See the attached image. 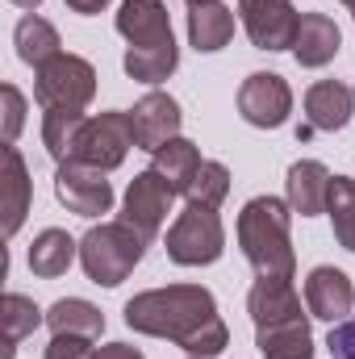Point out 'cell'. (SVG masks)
Here are the masks:
<instances>
[{
  "mask_svg": "<svg viewBox=\"0 0 355 359\" xmlns=\"http://www.w3.org/2000/svg\"><path fill=\"white\" fill-rule=\"evenodd\" d=\"M126 326L134 334L172 339L176 347L201 359H213L230 343V330L217 313V301L201 284H168V288H147V292L130 297Z\"/></svg>",
  "mask_w": 355,
  "mask_h": 359,
  "instance_id": "cell-1",
  "label": "cell"
},
{
  "mask_svg": "<svg viewBox=\"0 0 355 359\" xmlns=\"http://www.w3.org/2000/svg\"><path fill=\"white\" fill-rule=\"evenodd\" d=\"M288 226H293V209L280 196H255V201L243 205V213H239V247H243L247 264L255 268V276L293 280L297 251H293Z\"/></svg>",
  "mask_w": 355,
  "mask_h": 359,
  "instance_id": "cell-2",
  "label": "cell"
},
{
  "mask_svg": "<svg viewBox=\"0 0 355 359\" xmlns=\"http://www.w3.org/2000/svg\"><path fill=\"white\" fill-rule=\"evenodd\" d=\"M147 238L126 226V222H100L80 238V268L92 284L100 288H117L121 280H130V271L142 264L147 255Z\"/></svg>",
  "mask_w": 355,
  "mask_h": 359,
  "instance_id": "cell-3",
  "label": "cell"
},
{
  "mask_svg": "<svg viewBox=\"0 0 355 359\" xmlns=\"http://www.w3.org/2000/svg\"><path fill=\"white\" fill-rule=\"evenodd\" d=\"M226 251V226L217 209L188 205L168 230V259L180 268H209Z\"/></svg>",
  "mask_w": 355,
  "mask_h": 359,
  "instance_id": "cell-4",
  "label": "cell"
},
{
  "mask_svg": "<svg viewBox=\"0 0 355 359\" xmlns=\"http://www.w3.org/2000/svg\"><path fill=\"white\" fill-rule=\"evenodd\" d=\"M96 96V67L80 55H55L34 72V100L42 109H88Z\"/></svg>",
  "mask_w": 355,
  "mask_h": 359,
  "instance_id": "cell-5",
  "label": "cell"
},
{
  "mask_svg": "<svg viewBox=\"0 0 355 359\" xmlns=\"http://www.w3.org/2000/svg\"><path fill=\"white\" fill-rule=\"evenodd\" d=\"M134 142V121L130 113L113 109V113H96L84 121L80 138H76V151H72V163H88V168H100V172H113L126 163Z\"/></svg>",
  "mask_w": 355,
  "mask_h": 359,
  "instance_id": "cell-6",
  "label": "cell"
},
{
  "mask_svg": "<svg viewBox=\"0 0 355 359\" xmlns=\"http://www.w3.org/2000/svg\"><path fill=\"white\" fill-rule=\"evenodd\" d=\"M172 201H176L172 184L159 176L155 168H147V172H138V176L130 180V188H126L121 222L134 226L147 243H155V234L163 230V222H168V213H172Z\"/></svg>",
  "mask_w": 355,
  "mask_h": 359,
  "instance_id": "cell-7",
  "label": "cell"
},
{
  "mask_svg": "<svg viewBox=\"0 0 355 359\" xmlns=\"http://www.w3.org/2000/svg\"><path fill=\"white\" fill-rule=\"evenodd\" d=\"M239 17L255 50H293L301 25L293 0H239Z\"/></svg>",
  "mask_w": 355,
  "mask_h": 359,
  "instance_id": "cell-8",
  "label": "cell"
},
{
  "mask_svg": "<svg viewBox=\"0 0 355 359\" xmlns=\"http://www.w3.org/2000/svg\"><path fill=\"white\" fill-rule=\"evenodd\" d=\"M239 113L255 130H280L293 113V88L276 72H251L239 88Z\"/></svg>",
  "mask_w": 355,
  "mask_h": 359,
  "instance_id": "cell-9",
  "label": "cell"
},
{
  "mask_svg": "<svg viewBox=\"0 0 355 359\" xmlns=\"http://www.w3.org/2000/svg\"><path fill=\"white\" fill-rule=\"evenodd\" d=\"M105 176L109 172L88 168V163H59V172H55V196H59V205H67L80 217L109 213L113 209V184Z\"/></svg>",
  "mask_w": 355,
  "mask_h": 359,
  "instance_id": "cell-10",
  "label": "cell"
},
{
  "mask_svg": "<svg viewBox=\"0 0 355 359\" xmlns=\"http://www.w3.org/2000/svg\"><path fill=\"white\" fill-rule=\"evenodd\" d=\"M305 309H309V318H322L330 326L347 322V313L355 309L351 276L330 268V264H318V268L305 276Z\"/></svg>",
  "mask_w": 355,
  "mask_h": 359,
  "instance_id": "cell-11",
  "label": "cell"
},
{
  "mask_svg": "<svg viewBox=\"0 0 355 359\" xmlns=\"http://www.w3.org/2000/svg\"><path fill=\"white\" fill-rule=\"evenodd\" d=\"M130 121H134V142L138 151H159L168 147L172 138H180V126H184V113L168 92H147L134 109H130Z\"/></svg>",
  "mask_w": 355,
  "mask_h": 359,
  "instance_id": "cell-12",
  "label": "cell"
},
{
  "mask_svg": "<svg viewBox=\"0 0 355 359\" xmlns=\"http://www.w3.org/2000/svg\"><path fill=\"white\" fill-rule=\"evenodd\" d=\"M117 34L130 46H168L172 38V17L163 0H121L117 8Z\"/></svg>",
  "mask_w": 355,
  "mask_h": 359,
  "instance_id": "cell-13",
  "label": "cell"
},
{
  "mask_svg": "<svg viewBox=\"0 0 355 359\" xmlns=\"http://www.w3.org/2000/svg\"><path fill=\"white\" fill-rule=\"evenodd\" d=\"M247 313H251L255 330L293 322V318H305L293 280H272V276H255V284H251V292H247Z\"/></svg>",
  "mask_w": 355,
  "mask_h": 359,
  "instance_id": "cell-14",
  "label": "cell"
},
{
  "mask_svg": "<svg viewBox=\"0 0 355 359\" xmlns=\"http://www.w3.org/2000/svg\"><path fill=\"white\" fill-rule=\"evenodd\" d=\"M330 180L335 176L326 172V163H318V159H297V163L288 168V176H284V201H288V209L301 213V217L326 213Z\"/></svg>",
  "mask_w": 355,
  "mask_h": 359,
  "instance_id": "cell-15",
  "label": "cell"
},
{
  "mask_svg": "<svg viewBox=\"0 0 355 359\" xmlns=\"http://www.w3.org/2000/svg\"><path fill=\"white\" fill-rule=\"evenodd\" d=\"M355 113V92L347 84H339V80H318L314 88L305 92V130L301 134H309V130H322V134H335V130H343L347 121H351Z\"/></svg>",
  "mask_w": 355,
  "mask_h": 359,
  "instance_id": "cell-16",
  "label": "cell"
},
{
  "mask_svg": "<svg viewBox=\"0 0 355 359\" xmlns=\"http://www.w3.org/2000/svg\"><path fill=\"white\" fill-rule=\"evenodd\" d=\"M339 46H343V34L326 13H301L297 42H293V59L301 67H326L339 55Z\"/></svg>",
  "mask_w": 355,
  "mask_h": 359,
  "instance_id": "cell-17",
  "label": "cell"
},
{
  "mask_svg": "<svg viewBox=\"0 0 355 359\" xmlns=\"http://www.w3.org/2000/svg\"><path fill=\"white\" fill-rule=\"evenodd\" d=\"M230 38H234V8H226L222 0L188 4V42H192V50L213 55Z\"/></svg>",
  "mask_w": 355,
  "mask_h": 359,
  "instance_id": "cell-18",
  "label": "cell"
},
{
  "mask_svg": "<svg viewBox=\"0 0 355 359\" xmlns=\"http://www.w3.org/2000/svg\"><path fill=\"white\" fill-rule=\"evenodd\" d=\"M0 188H4V234L13 238L21 230L25 213H29V201H34V180L25 172V159H21L17 147H4V180H0Z\"/></svg>",
  "mask_w": 355,
  "mask_h": 359,
  "instance_id": "cell-19",
  "label": "cell"
},
{
  "mask_svg": "<svg viewBox=\"0 0 355 359\" xmlns=\"http://www.w3.org/2000/svg\"><path fill=\"white\" fill-rule=\"evenodd\" d=\"M76 255H80V243L67 234V230H42L38 238H34V247H29V271L38 276V280H59V276H67V268L76 264Z\"/></svg>",
  "mask_w": 355,
  "mask_h": 359,
  "instance_id": "cell-20",
  "label": "cell"
},
{
  "mask_svg": "<svg viewBox=\"0 0 355 359\" xmlns=\"http://www.w3.org/2000/svg\"><path fill=\"white\" fill-rule=\"evenodd\" d=\"M13 46H17V59L21 63H29L34 72L42 67V63H51L55 55H63L59 46V29L46 21V17H38V13H25L21 21H17V29H13Z\"/></svg>",
  "mask_w": 355,
  "mask_h": 359,
  "instance_id": "cell-21",
  "label": "cell"
},
{
  "mask_svg": "<svg viewBox=\"0 0 355 359\" xmlns=\"http://www.w3.org/2000/svg\"><path fill=\"white\" fill-rule=\"evenodd\" d=\"M255 347L264 359H314V334H309V318H293L280 326L255 330Z\"/></svg>",
  "mask_w": 355,
  "mask_h": 359,
  "instance_id": "cell-22",
  "label": "cell"
},
{
  "mask_svg": "<svg viewBox=\"0 0 355 359\" xmlns=\"http://www.w3.org/2000/svg\"><path fill=\"white\" fill-rule=\"evenodd\" d=\"M46 326L51 334H84V339H100L105 334V313L84 301V297H63L46 309Z\"/></svg>",
  "mask_w": 355,
  "mask_h": 359,
  "instance_id": "cell-23",
  "label": "cell"
},
{
  "mask_svg": "<svg viewBox=\"0 0 355 359\" xmlns=\"http://www.w3.org/2000/svg\"><path fill=\"white\" fill-rule=\"evenodd\" d=\"M201 163H205V159H201V151H196L188 138H172L168 147H159V151L151 155V168L172 184L176 196L188 192V184H192V176L201 172Z\"/></svg>",
  "mask_w": 355,
  "mask_h": 359,
  "instance_id": "cell-24",
  "label": "cell"
},
{
  "mask_svg": "<svg viewBox=\"0 0 355 359\" xmlns=\"http://www.w3.org/2000/svg\"><path fill=\"white\" fill-rule=\"evenodd\" d=\"M121 67L138 84H163L180 67V46L176 42H168V46H126Z\"/></svg>",
  "mask_w": 355,
  "mask_h": 359,
  "instance_id": "cell-25",
  "label": "cell"
},
{
  "mask_svg": "<svg viewBox=\"0 0 355 359\" xmlns=\"http://www.w3.org/2000/svg\"><path fill=\"white\" fill-rule=\"evenodd\" d=\"M84 113L80 109H46L42 113V147L55 163H72V151H76V138L84 130Z\"/></svg>",
  "mask_w": 355,
  "mask_h": 359,
  "instance_id": "cell-26",
  "label": "cell"
},
{
  "mask_svg": "<svg viewBox=\"0 0 355 359\" xmlns=\"http://www.w3.org/2000/svg\"><path fill=\"white\" fill-rule=\"evenodd\" d=\"M326 213H330V222H335V238H339V247L355 255V176H335L330 180Z\"/></svg>",
  "mask_w": 355,
  "mask_h": 359,
  "instance_id": "cell-27",
  "label": "cell"
},
{
  "mask_svg": "<svg viewBox=\"0 0 355 359\" xmlns=\"http://www.w3.org/2000/svg\"><path fill=\"white\" fill-rule=\"evenodd\" d=\"M0 322H4V343H8V355H13V347H17L21 339H29V334L46 322V313H42L29 297L8 292L4 305H0Z\"/></svg>",
  "mask_w": 355,
  "mask_h": 359,
  "instance_id": "cell-28",
  "label": "cell"
},
{
  "mask_svg": "<svg viewBox=\"0 0 355 359\" xmlns=\"http://www.w3.org/2000/svg\"><path fill=\"white\" fill-rule=\"evenodd\" d=\"M188 205H201V209H217L226 196H230V168L226 163H217V159H205L201 163V172L192 176L188 184Z\"/></svg>",
  "mask_w": 355,
  "mask_h": 359,
  "instance_id": "cell-29",
  "label": "cell"
},
{
  "mask_svg": "<svg viewBox=\"0 0 355 359\" xmlns=\"http://www.w3.org/2000/svg\"><path fill=\"white\" fill-rule=\"evenodd\" d=\"M0 100H4V147H13L21 126H25V96L17 92V84H4Z\"/></svg>",
  "mask_w": 355,
  "mask_h": 359,
  "instance_id": "cell-30",
  "label": "cell"
},
{
  "mask_svg": "<svg viewBox=\"0 0 355 359\" xmlns=\"http://www.w3.org/2000/svg\"><path fill=\"white\" fill-rule=\"evenodd\" d=\"M100 347H92V339L84 334H51L46 343V359H96Z\"/></svg>",
  "mask_w": 355,
  "mask_h": 359,
  "instance_id": "cell-31",
  "label": "cell"
},
{
  "mask_svg": "<svg viewBox=\"0 0 355 359\" xmlns=\"http://www.w3.org/2000/svg\"><path fill=\"white\" fill-rule=\"evenodd\" d=\"M326 347H330V359H355V318L339 322V326H330Z\"/></svg>",
  "mask_w": 355,
  "mask_h": 359,
  "instance_id": "cell-32",
  "label": "cell"
},
{
  "mask_svg": "<svg viewBox=\"0 0 355 359\" xmlns=\"http://www.w3.org/2000/svg\"><path fill=\"white\" fill-rule=\"evenodd\" d=\"M96 359H147L138 347H130V343H105L100 351H96Z\"/></svg>",
  "mask_w": 355,
  "mask_h": 359,
  "instance_id": "cell-33",
  "label": "cell"
},
{
  "mask_svg": "<svg viewBox=\"0 0 355 359\" xmlns=\"http://www.w3.org/2000/svg\"><path fill=\"white\" fill-rule=\"evenodd\" d=\"M72 13H80V17H92V13H100V8H109V0H63Z\"/></svg>",
  "mask_w": 355,
  "mask_h": 359,
  "instance_id": "cell-34",
  "label": "cell"
},
{
  "mask_svg": "<svg viewBox=\"0 0 355 359\" xmlns=\"http://www.w3.org/2000/svg\"><path fill=\"white\" fill-rule=\"evenodd\" d=\"M8 4H17V8H25V13H34V8H38L42 0H8Z\"/></svg>",
  "mask_w": 355,
  "mask_h": 359,
  "instance_id": "cell-35",
  "label": "cell"
},
{
  "mask_svg": "<svg viewBox=\"0 0 355 359\" xmlns=\"http://www.w3.org/2000/svg\"><path fill=\"white\" fill-rule=\"evenodd\" d=\"M343 4H347V8H355V0H343Z\"/></svg>",
  "mask_w": 355,
  "mask_h": 359,
  "instance_id": "cell-36",
  "label": "cell"
},
{
  "mask_svg": "<svg viewBox=\"0 0 355 359\" xmlns=\"http://www.w3.org/2000/svg\"><path fill=\"white\" fill-rule=\"evenodd\" d=\"M188 4H205V0H188Z\"/></svg>",
  "mask_w": 355,
  "mask_h": 359,
  "instance_id": "cell-37",
  "label": "cell"
},
{
  "mask_svg": "<svg viewBox=\"0 0 355 359\" xmlns=\"http://www.w3.org/2000/svg\"><path fill=\"white\" fill-rule=\"evenodd\" d=\"M188 359H201V355H188Z\"/></svg>",
  "mask_w": 355,
  "mask_h": 359,
  "instance_id": "cell-38",
  "label": "cell"
},
{
  "mask_svg": "<svg viewBox=\"0 0 355 359\" xmlns=\"http://www.w3.org/2000/svg\"><path fill=\"white\" fill-rule=\"evenodd\" d=\"M351 17H355V8H351Z\"/></svg>",
  "mask_w": 355,
  "mask_h": 359,
  "instance_id": "cell-39",
  "label": "cell"
}]
</instances>
